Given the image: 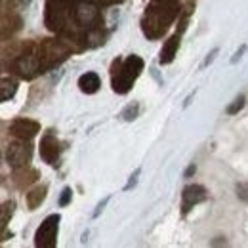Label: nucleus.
Here are the masks:
<instances>
[{
    "label": "nucleus",
    "mask_w": 248,
    "mask_h": 248,
    "mask_svg": "<svg viewBox=\"0 0 248 248\" xmlns=\"http://www.w3.org/2000/svg\"><path fill=\"white\" fill-rule=\"evenodd\" d=\"M180 16L178 0H151L141 17V31L149 40L160 38Z\"/></svg>",
    "instance_id": "f257e3e1"
},
{
    "label": "nucleus",
    "mask_w": 248,
    "mask_h": 248,
    "mask_svg": "<svg viewBox=\"0 0 248 248\" xmlns=\"http://www.w3.org/2000/svg\"><path fill=\"white\" fill-rule=\"evenodd\" d=\"M143 71V60L140 56H128L123 62L113 63V73H111V82H113V90L117 93L130 92V88L134 86L136 78L141 75Z\"/></svg>",
    "instance_id": "f03ea898"
},
{
    "label": "nucleus",
    "mask_w": 248,
    "mask_h": 248,
    "mask_svg": "<svg viewBox=\"0 0 248 248\" xmlns=\"http://www.w3.org/2000/svg\"><path fill=\"white\" fill-rule=\"evenodd\" d=\"M60 214H50L46 217L40 227L36 229V235H34V245L38 248H50L58 243V229H60Z\"/></svg>",
    "instance_id": "7ed1b4c3"
},
{
    "label": "nucleus",
    "mask_w": 248,
    "mask_h": 248,
    "mask_svg": "<svg viewBox=\"0 0 248 248\" xmlns=\"http://www.w3.org/2000/svg\"><path fill=\"white\" fill-rule=\"evenodd\" d=\"M67 54H69V48L63 44L62 40H48L38 48L42 69H50V67L58 65L67 58Z\"/></svg>",
    "instance_id": "20e7f679"
},
{
    "label": "nucleus",
    "mask_w": 248,
    "mask_h": 248,
    "mask_svg": "<svg viewBox=\"0 0 248 248\" xmlns=\"http://www.w3.org/2000/svg\"><path fill=\"white\" fill-rule=\"evenodd\" d=\"M31 156L32 149L29 143H25V140L10 143L6 149V160L12 168H25L31 162Z\"/></svg>",
    "instance_id": "39448f33"
},
{
    "label": "nucleus",
    "mask_w": 248,
    "mask_h": 248,
    "mask_svg": "<svg viewBox=\"0 0 248 248\" xmlns=\"http://www.w3.org/2000/svg\"><path fill=\"white\" fill-rule=\"evenodd\" d=\"M42 69L40 56L38 52H25L16 60V71L23 77V78H32L34 75H38Z\"/></svg>",
    "instance_id": "423d86ee"
},
{
    "label": "nucleus",
    "mask_w": 248,
    "mask_h": 248,
    "mask_svg": "<svg viewBox=\"0 0 248 248\" xmlns=\"http://www.w3.org/2000/svg\"><path fill=\"white\" fill-rule=\"evenodd\" d=\"M8 130L17 140H31L40 132V124L36 121H31V119H16L14 123H10Z\"/></svg>",
    "instance_id": "0eeeda50"
},
{
    "label": "nucleus",
    "mask_w": 248,
    "mask_h": 248,
    "mask_svg": "<svg viewBox=\"0 0 248 248\" xmlns=\"http://www.w3.org/2000/svg\"><path fill=\"white\" fill-rule=\"evenodd\" d=\"M206 197H208V193L202 186H187L182 193V212L187 214L191 208L204 202Z\"/></svg>",
    "instance_id": "6e6552de"
},
{
    "label": "nucleus",
    "mask_w": 248,
    "mask_h": 248,
    "mask_svg": "<svg viewBox=\"0 0 248 248\" xmlns=\"http://www.w3.org/2000/svg\"><path fill=\"white\" fill-rule=\"evenodd\" d=\"M40 156L48 164H56L58 162V158H60V143L52 134L42 138V141H40Z\"/></svg>",
    "instance_id": "1a4fd4ad"
},
{
    "label": "nucleus",
    "mask_w": 248,
    "mask_h": 248,
    "mask_svg": "<svg viewBox=\"0 0 248 248\" xmlns=\"http://www.w3.org/2000/svg\"><path fill=\"white\" fill-rule=\"evenodd\" d=\"M178 46H180V32H176L174 36H170V38L164 42V46H162V50H160V58H158L160 65H168V63L174 62V58H176V54H178Z\"/></svg>",
    "instance_id": "9d476101"
},
{
    "label": "nucleus",
    "mask_w": 248,
    "mask_h": 248,
    "mask_svg": "<svg viewBox=\"0 0 248 248\" xmlns=\"http://www.w3.org/2000/svg\"><path fill=\"white\" fill-rule=\"evenodd\" d=\"M101 86V78L97 73H84L78 78V88L84 93H95Z\"/></svg>",
    "instance_id": "9b49d317"
},
{
    "label": "nucleus",
    "mask_w": 248,
    "mask_h": 248,
    "mask_svg": "<svg viewBox=\"0 0 248 248\" xmlns=\"http://www.w3.org/2000/svg\"><path fill=\"white\" fill-rule=\"evenodd\" d=\"M46 189L48 187L42 186V187H36V189H32L31 193H27V204H29V208H36L42 201H44V197H46Z\"/></svg>",
    "instance_id": "f8f14e48"
},
{
    "label": "nucleus",
    "mask_w": 248,
    "mask_h": 248,
    "mask_svg": "<svg viewBox=\"0 0 248 248\" xmlns=\"http://www.w3.org/2000/svg\"><path fill=\"white\" fill-rule=\"evenodd\" d=\"M16 92H17V82L10 77H4L2 78V101L12 99L16 95Z\"/></svg>",
    "instance_id": "ddd939ff"
},
{
    "label": "nucleus",
    "mask_w": 248,
    "mask_h": 248,
    "mask_svg": "<svg viewBox=\"0 0 248 248\" xmlns=\"http://www.w3.org/2000/svg\"><path fill=\"white\" fill-rule=\"evenodd\" d=\"M138 115H140V103H138V101H132L130 105H126V107H124V111H123V115H121V117H123L124 121H128V123H130V121L138 119Z\"/></svg>",
    "instance_id": "4468645a"
},
{
    "label": "nucleus",
    "mask_w": 248,
    "mask_h": 248,
    "mask_svg": "<svg viewBox=\"0 0 248 248\" xmlns=\"http://www.w3.org/2000/svg\"><path fill=\"white\" fill-rule=\"evenodd\" d=\"M14 208H16V202H14V201H10V202H4V204H2V227H6V225H8V217H12Z\"/></svg>",
    "instance_id": "2eb2a0df"
},
{
    "label": "nucleus",
    "mask_w": 248,
    "mask_h": 248,
    "mask_svg": "<svg viewBox=\"0 0 248 248\" xmlns=\"http://www.w3.org/2000/svg\"><path fill=\"white\" fill-rule=\"evenodd\" d=\"M243 107H245V95H239V97L227 107V115H237Z\"/></svg>",
    "instance_id": "dca6fc26"
},
{
    "label": "nucleus",
    "mask_w": 248,
    "mask_h": 248,
    "mask_svg": "<svg viewBox=\"0 0 248 248\" xmlns=\"http://www.w3.org/2000/svg\"><path fill=\"white\" fill-rule=\"evenodd\" d=\"M235 191H237V197H239L243 202H248V182L239 184V186L235 187Z\"/></svg>",
    "instance_id": "f3484780"
},
{
    "label": "nucleus",
    "mask_w": 248,
    "mask_h": 248,
    "mask_svg": "<svg viewBox=\"0 0 248 248\" xmlns=\"http://www.w3.org/2000/svg\"><path fill=\"white\" fill-rule=\"evenodd\" d=\"M71 199H73V191H71V187H65L62 193V199H60V204H62V206H67V204L71 202Z\"/></svg>",
    "instance_id": "a211bd4d"
},
{
    "label": "nucleus",
    "mask_w": 248,
    "mask_h": 248,
    "mask_svg": "<svg viewBox=\"0 0 248 248\" xmlns=\"http://www.w3.org/2000/svg\"><path fill=\"white\" fill-rule=\"evenodd\" d=\"M140 174H141V168H138L132 176H130V180H128V184L124 186V191H128V189H132V187L138 184V178H140Z\"/></svg>",
    "instance_id": "6ab92c4d"
},
{
    "label": "nucleus",
    "mask_w": 248,
    "mask_h": 248,
    "mask_svg": "<svg viewBox=\"0 0 248 248\" xmlns=\"http://www.w3.org/2000/svg\"><path fill=\"white\" fill-rule=\"evenodd\" d=\"M216 56H217V48H214V50H212V52H210V54L206 56V60L202 62V67H206V65H210V63H212V62H214V60H216Z\"/></svg>",
    "instance_id": "aec40b11"
},
{
    "label": "nucleus",
    "mask_w": 248,
    "mask_h": 248,
    "mask_svg": "<svg viewBox=\"0 0 248 248\" xmlns=\"http://www.w3.org/2000/svg\"><path fill=\"white\" fill-rule=\"evenodd\" d=\"M107 202H109V197H107V199H103V201L97 204V208H95V212H93V217H97L99 214H101V210L105 208V204H107Z\"/></svg>",
    "instance_id": "412c9836"
},
{
    "label": "nucleus",
    "mask_w": 248,
    "mask_h": 248,
    "mask_svg": "<svg viewBox=\"0 0 248 248\" xmlns=\"http://www.w3.org/2000/svg\"><path fill=\"white\" fill-rule=\"evenodd\" d=\"M245 52H247V44H243V46H241V50H239V52H237V54L233 56V60H231V63H237V62H239V60L243 58V54H245Z\"/></svg>",
    "instance_id": "4be33fe9"
},
{
    "label": "nucleus",
    "mask_w": 248,
    "mask_h": 248,
    "mask_svg": "<svg viewBox=\"0 0 248 248\" xmlns=\"http://www.w3.org/2000/svg\"><path fill=\"white\" fill-rule=\"evenodd\" d=\"M191 174H195V166H193V164H191V166L187 168V170H186V174H184V176H186V178H189Z\"/></svg>",
    "instance_id": "5701e85b"
}]
</instances>
